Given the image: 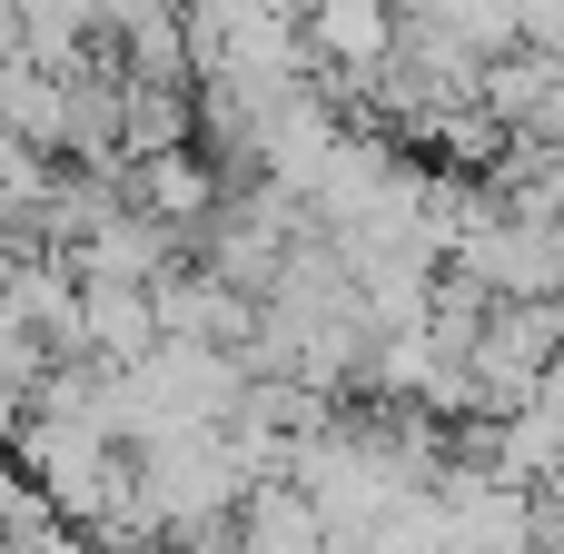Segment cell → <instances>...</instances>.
I'll return each instance as SVG.
<instances>
[{
    "label": "cell",
    "mask_w": 564,
    "mask_h": 554,
    "mask_svg": "<svg viewBox=\"0 0 564 554\" xmlns=\"http://www.w3.org/2000/svg\"><path fill=\"white\" fill-rule=\"evenodd\" d=\"M307 40H327L337 69H377L387 40H397V0H317L307 10Z\"/></svg>",
    "instance_id": "cell-1"
}]
</instances>
